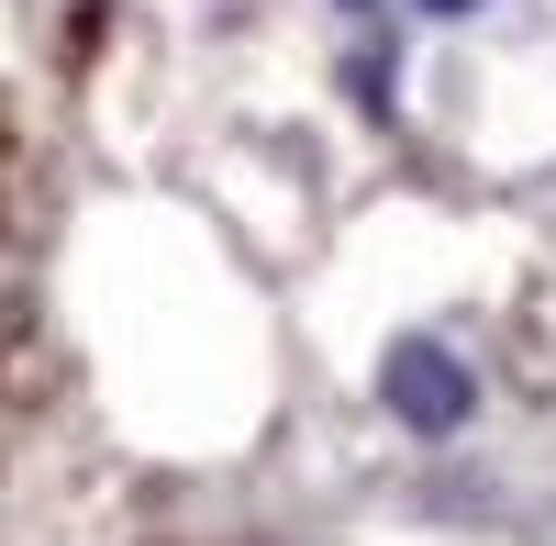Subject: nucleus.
I'll use <instances>...</instances> for the list:
<instances>
[{"label": "nucleus", "instance_id": "2", "mask_svg": "<svg viewBox=\"0 0 556 546\" xmlns=\"http://www.w3.org/2000/svg\"><path fill=\"white\" fill-rule=\"evenodd\" d=\"M434 12H468V0H434Z\"/></svg>", "mask_w": 556, "mask_h": 546}, {"label": "nucleus", "instance_id": "1", "mask_svg": "<svg viewBox=\"0 0 556 546\" xmlns=\"http://www.w3.org/2000/svg\"><path fill=\"white\" fill-rule=\"evenodd\" d=\"M390 401H401L424 435H445L456 413H468V380H456V357H445V346H401V357H390Z\"/></svg>", "mask_w": 556, "mask_h": 546}]
</instances>
